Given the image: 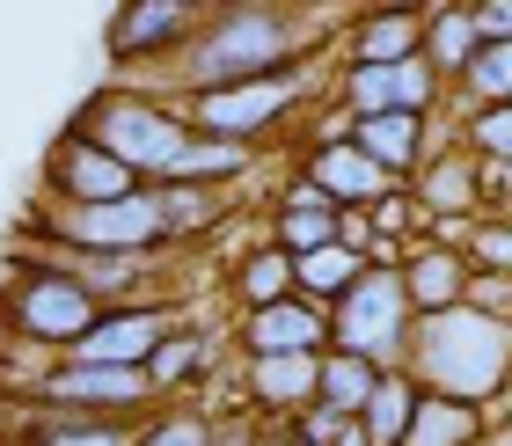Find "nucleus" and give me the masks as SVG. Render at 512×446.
Segmentation results:
<instances>
[{"label": "nucleus", "mask_w": 512, "mask_h": 446, "mask_svg": "<svg viewBox=\"0 0 512 446\" xmlns=\"http://www.w3.org/2000/svg\"><path fill=\"white\" fill-rule=\"evenodd\" d=\"M410 381L425 395H447V403H483V395L505 388L512 373V330L491 308H447V315H417L410 322Z\"/></svg>", "instance_id": "1"}, {"label": "nucleus", "mask_w": 512, "mask_h": 446, "mask_svg": "<svg viewBox=\"0 0 512 446\" xmlns=\"http://www.w3.org/2000/svg\"><path fill=\"white\" fill-rule=\"evenodd\" d=\"M300 52V30L286 8H227L198 30V44L183 59V88L191 96H213V88H235V81H264V74H286Z\"/></svg>", "instance_id": "2"}, {"label": "nucleus", "mask_w": 512, "mask_h": 446, "mask_svg": "<svg viewBox=\"0 0 512 446\" xmlns=\"http://www.w3.org/2000/svg\"><path fill=\"white\" fill-rule=\"evenodd\" d=\"M81 139L88 147H103L110 161H125L132 176H161L169 161L191 147V117L154 103V96H132V88H110V96H96L81 110Z\"/></svg>", "instance_id": "3"}, {"label": "nucleus", "mask_w": 512, "mask_h": 446, "mask_svg": "<svg viewBox=\"0 0 512 446\" xmlns=\"http://www.w3.org/2000/svg\"><path fill=\"white\" fill-rule=\"evenodd\" d=\"M330 315V344L337 351H352V359H366V366H395V351L410 344V300H403V271L395 264H366V278L352 293L337 300V308H322Z\"/></svg>", "instance_id": "4"}, {"label": "nucleus", "mask_w": 512, "mask_h": 446, "mask_svg": "<svg viewBox=\"0 0 512 446\" xmlns=\"http://www.w3.org/2000/svg\"><path fill=\"white\" fill-rule=\"evenodd\" d=\"M300 88L308 74L286 66V74H264V81H235V88H213V96H191V132L198 139H227V147H249L256 132L286 125V110L300 103Z\"/></svg>", "instance_id": "5"}, {"label": "nucleus", "mask_w": 512, "mask_h": 446, "mask_svg": "<svg viewBox=\"0 0 512 446\" xmlns=\"http://www.w3.org/2000/svg\"><path fill=\"white\" fill-rule=\"evenodd\" d=\"M59 234L74 256H154L169 242V220H161L154 191H132V198H110V205H66Z\"/></svg>", "instance_id": "6"}, {"label": "nucleus", "mask_w": 512, "mask_h": 446, "mask_svg": "<svg viewBox=\"0 0 512 446\" xmlns=\"http://www.w3.org/2000/svg\"><path fill=\"white\" fill-rule=\"evenodd\" d=\"M8 315H15V330L22 337H37V344H66L74 351L88 330H96V300H88L66 271H30L22 286L8 293Z\"/></svg>", "instance_id": "7"}, {"label": "nucleus", "mask_w": 512, "mask_h": 446, "mask_svg": "<svg viewBox=\"0 0 512 446\" xmlns=\"http://www.w3.org/2000/svg\"><path fill=\"white\" fill-rule=\"evenodd\" d=\"M344 103L352 117H381V110H410L425 117V103L439 96V74L425 59H388V66H344Z\"/></svg>", "instance_id": "8"}, {"label": "nucleus", "mask_w": 512, "mask_h": 446, "mask_svg": "<svg viewBox=\"0 0 512 446\" xmlns=\"http://www.w3.org/2000/svg\"><path fill=\"white\" fill-rule=\"evenodd\" d=\"M161 337H169V315L161 308H103L96 330L74 344L66 366H147Z\"/></svg>", "instance_id": "9"}, {"label": "nucleus", "mask_w": 512, "mask_h": 446, "mask_svg": "<svg viewBox=\"0 0 512 446\" xmlns=\"http://www.w3.org/2000/svg\"><path fill=\"white\" fill-rule=\"evenodd\" d=\"M308 183L337 205V213H366V205H381L388 191H403V183L381 176L374 161L352 147V139H322V147L308 154Z\"/></svg>", "instance_id": "10"}, {"label": "nucleus", "mask_w": 512, "mask_h": 446, "mask_svg": "<svg viewBox=\"0 0 512 446\" xmlns=\"http://www.w3.org/2000/svg\"><path fill=\"white\" fill-rule=\"evenodd\" d=\"M37 395H52L59 410H74L88 417V403H103V410H132V403H147V373L139 366H52V373H37Z\"/></svg>", "instance_id": "11"}, {"label": "nucleus", "mask_w": 512, "mask_h": 446, "mask_svg": "<svg viewBox=\"0 0 512 446\" xmlns=\"http://www.w3.org/2000/svg\"><path fill=\"white\" fill-rule=\"evenodd\" d=\"M52 191H59L66 205H110V198H132L139 176L74 132V139H59V154H52Z\"/></svg>", "instance_id": "12"}, {"label": "nucleus", "mask_w": 512, "mask_h": 446, "mask_svg": "<svg viewBox=\"0 0 512 446\" xmlns=\"http://www.w3.org/2000/svg\"><path fill=\"white\" fill-rule=\"evenodd\" d=\"M242 344H249V359H293V351H322V344H330V315L308 308V300L249 308V315H242Z\"/></svg>", "instance_id": "13"}, {"label": "nucleus", "mask_w": 512, "mask_h": 446, "mask_svg": "<svg viewBox=\"0 0 512 446\" xmlns=\"http://www.w3.org/2000/svg\"><path fill=\"white\" fill-rule=\"evenodd\" d=\"M205 15L191 8V0H147V8H125L118 22H110V52L118 59H139V52H169V44L198 37Z\"/></svg>", "instance_id": "14"}, {"label": "nucleus", "mask_w": 512, "mask_h": 446, "mask_svg": "<svg viewBox=\"0 0 512 446\" xmlns=\"http://www.w3.org/2000/svg\"><path fill=\"white\" fill-rule=\"evenodd\" d=\"M469 286H476V271H469V256L461 249H417L410 264H403V300H410V315H447V308H461L469 300Z\"/></svg>", "instance_id": "15"}, {"label": "nucleus", "mask_w": 512, "mask_h": 446, "mask_svg": "<svg viewBox=\"0 0 512 446\" xmlns=\"http://www.w3.org/2000/svg\"><path fill=\"white\" fill-rule=\"evenodd\" d=\"M344 139H352V147H359L366 161H374L381 176H395V183H403V176L417 169V161H425V117H410V110L352 117V132H344Z\"/></svg>", "instance_id": "16"}, {"label": "nucleus", "mask_w": 512, "mask_h": 446, "mask_svg": "<svg viewBox=\"0 0 512 446\" xmlns=\"http://www.w3.org/2000/svg\"><path fill=\"white\" fill-rule=\"evenodd\" d=\"M417 388L403 366H388V373H374V395H366V410H359V439L366 446H403V432H410V417H417Z\"/></svg>", "instance_id": "17"}, {"label": "nucleus", "mask_w": 512, "mask_h": 446, "mask_svg": "<svg viewBox=\"0 0 512 446\" xmlns=\"http://www.w3.org/2000/svg\"><path fill=\"white\" fill-rule=\"evenodd\" d=\"M425 44V15L417 8H388V15H366L352 30V66H388V59H417Z\"/></svg>", "instance_id": "18"}, {"label": "nucleus", "mask_w": 512, "mask_h": 446, "mask_svg": "<svg viewBox=\"0 0 512 446\" xmlns=\"http://www.w3.org/2000/svg\"><path fill=\"white\" fill-rule=\"evenodd\" d=\"M417 205H425V213H476L483 205V169H476V154H439L432 169H425V183H417Z\"/></svg>", "instance_id": "19"}, {"label": "nucleus", "mask_w": 512, "mask_h": 446, "mask_svg": "<svg viewBox=\"0 0 512 446\" xmlns=\"http://www.w3.org/2000/svg\"><path fill=\"white\" fill-rule=\"evenodd\" d=\"M359 278H366V256H352L344 242L315 249V256H293V286L308 293V308H315V300H330V308H337V300L352 293Z\"/></svg>", "instance_id": "20"}, {"label": "nucleus", "mask_w": 512, "mask_h": 446, "mask_svg": "<svg viewBox=\"0 0 512 446\" xmlns=\"http://www.w3.org/2000/svg\"><path fill=\"white\" fill-rule=\"evenodd\" d=\"M374 373H381V366L352 359V351H330V359H315V403L337 410V417H359L366 395H374Z\"/></svg>", "instance_id": "21"}, {"label": "nucleus", "mask_w": 512, "mask_h": 446, "mask_svg": "<svg viewBox=\"0 0 512 446\" xmlns=\"http://www.w3.org/2000/svg\"><path fill=\"white\" fill-rule=\"evenodd\" d=\"M403 446H476V410L447 403V395H417V417H410Z\"/></svg>", "instance_id": "22"}, {"label": "nucleus", "mask_w": 512, "mask_h": 446, "mask_svg": "<svg viewBox=\"0 0 512 446\" xmlns=\"http://www.w3.org/2000/svg\"><path fill=\"white\" fill-rule=\"evenodd\" d=\"M249 388L264 403H315V351H293V359H249Z\"/></svg>", "instance_id": "23"}, {"label": "nucleus", "mask_w": 512, "mask_h": 446, "mask_svg": "<svg viewBox=\"0 0 512 446\" xmlns=\"http://www.w3.org/2000/svg\"><path fill=\"white\" fill-rule=\"evenodd\" d=\"M417 59H425L432 66V74H439V66H447V74H461V66H469L476 59V22H469V8H439V15H425V44H417Z\"/></svg>", "instance_id": "24"}, {"label": "nucleus", "mask_w": 512, "mask_h": 446, "mask_svg": "<svg viewBox=\"0 0 512 446\" xmlns=\"http://www.w3.org/2000/svg\"><path fill=\"white\" fill-rule=\"evenodd\" d=\"M235 293H242V308H278V300L293 293V256L278 249V242H264V249L235 271Z\"/></svg>", "instance_id": "25"}, {"label": "nucleus", "mask_w": 512, "mask_h": 446, "mask_svg": "<svg viewBox=\"0 0 512 446\" xmlns=\"http://www.w3.org/2000/svg\"><path fill=\"white\" fill-rule=\"evenodd\" d=\"M454 81L476 96V110H491V103H512V44H476V59L461 66Z\"/></svg>", "instance_id": "26"}, {"label": "nucleus", "mask_w": 512, "mask_h": 446, "mask_svg": "<svg viewBox=\"0 0 512 446\" xmlns=\"http://www.w3.org/2000/svg\"><path fill=\"white\" fill-rule=\"evenodd\" d=\"M249 169V147H227V139H191L169 169H161V183H191V176H242Z\"/></svg>", "instance_id": "27"}, {"label": "nucleus", "mask_w": 512, "mask_h": 446, "mask_svg": "<svg viewBox=\"0 0 512 446\" xmlns=\"http://www.w3.org/2000/svg\"><path fill=\"white\" fill-rule=\"evenodd\" d=\"M44 446H139V425H118V417H74V410H52V432Z\"/></svg>", "instance_id": "28"}, {"label": "nucleus", "mask_w": 512, "mask_h": 446, "mask_svg": "<svg viewBox=\"0 0 512 446\" xmlns=\"http://www.w3.org/2000/svg\"><path fill=\"white\" fill-rule=\"evenodd\" d=\"M271 234H278V249H286V256H315V249L337 242V205H315V213H278Z\"/></svg>", "instance_id": "29"}, {"label": "nucleus", "mask_w": 512, "mask_h": 446, "mask_svg": "<svg viewBox=\"0 0 512 446\" xmlns=\"http://www.w3.org/2000/svg\"><path fill=\"white\" fill-rule=\"evenodd\" d=\"M198 366H205V337H161V344H154V359L139 366V373H147V388H154V395H169L176 381H191Z\"/></svg>", "instance_id": "30"}, {"label": "nucleus", "mask_w": 512, "mask_h": 446, "mask_svg": "<svg viewBox=\"0 0 512 446\" xmlns=\"http://www.w3.org/2000/svg\"><path fill=\"white\" fill-rule=\"evenodd\" d=\"M461 154H476V169H498L512 161V103H491L469 117V139H461Z\"/></svg>", "instance_id": "31"}, {"label": "nucleus", "mask_w": 512, "mask_h": 446, "mask_svg": "<svg viewBox=\"0 0 512 446\" xmlns=\"http://www.w3.org/2000/svg\"><path fill=\"white\" fill-rule=\"evenodd\" d=\"M344 425H352V417H337V410H322V403H308V417H300V432H293V446H337V439H344Z\"/></svg>", "instance_id": "32"}, {"label": "nucleus", "mask_w": 512, "mask_h": 446, "mask_svg": "<svg viewBox=\"0 0 512 446\" xmlns=\"http://www.w3.org/2000/svg\"><path fill=\"white\" fill-rule=\"evenodd\" d=\"M461 256H469V271H476V264H505V271H512V227H483Z\"/></svg>", "instance_id": "33"}, {"label": "nucleus", "mask_w": 512, "mask_h": 446, "mask_svg": "<svg viewBox=\"0 0 512 446\" xmlns=\"http://www.w3.org/2000/svg\"><path fill=\"white\" fill-rule=\"evenodd\" d=\"M476 44H512V0H491V8H469Z\"/></svg>", "instance_id": "34"}, {"label": "nucleus", "mask_w": 512, "mask_h": 446, "mask_svg": "<svg viewBox=\"0 0 512 446\" xmlns=\"http://www.w3.org/2000/svg\"><path fill=\"white\" fill-rule=\"evenodd\" d=\"M139 446H205V425L198 417H169V425H147Z\"/></svg>", "instance_id": "35"}, {"label": "nucleus", "mask_w": 512, "mask_h": 446, "mask_svg": "<svg viewBox=\"0 0 512 446\" xmlns=\"http://www.w3.org/2000/svg\"><path fill=\"white\" fill-rule=\"evenodd\" d=\"M337 446H366V439H359V425H344V439H337Z\"/></svg>", "instance_id": "36"}]
</instances>
